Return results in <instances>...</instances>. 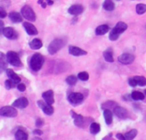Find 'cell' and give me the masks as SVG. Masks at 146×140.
Listing matches in <instances>:
<instances>
[{"mask_svg": "<svg viewBox=\"0 0 146 140\" xmlns=\"http://www.w3.org/2000/svg\"><path fill=\"white\" fill-rule=\"evenodd\" d=\"M127 28H128V26H127L126 23H123V22L118 23L114 26V28L111 30V32H110V34H109V40H112V41L117 40L119 38L120 35H121L122 33H124V32L127 29Z\"/></svg>", "mask_w": 146, "mask_h": 140, "instance_id": "obj_1", "label": "cell"}, {"mask_svg": "<svg viewBox=\"0 0 146 140\" xmlns=\"http://www.w3.org/2000/svg\"><path fill=\"white\" fill-rule=\"evenodd\" d=\"M44 62H45V58L40 53H35L30 58L29 65H30V68L32 69V71L39 72L42 68Z\"/></svg>", "mask_w": 146, "mask_h": 140, "instance_id": "obj_2", "label": "cell"}, {"mask_svg": "<svg viewBox=\"0 0 146 140\" xmlns=\"http://www.w3.org/2000/svg\"><path fill=\"white\" fill-rule=\"evenodd\" d=\"M67 40L64 38H57L55 40H53L49 45H48V52L51 55L55 54L56 52H58L60 49H62L65 45H66Z\"/></svg>", "mask_w": 146, "mask_h": 140, "instance_id": "obj_3", "label": "cell"}, {"mask_svg": "<svg viewBox=\"0 0 146 140\" xmlns=\"http://www.w3.org/2000/svg\"><path fill=\"white\" fill-rule=\"evenodd\" d=\"M6 57H7L8 63L10 64L16 66V67H20L23 65V63H22L21 58L17 52H16L14 51H9L6 54Z\"/></svg>", "mask_w": 146, "mask_h": 140, "instance_id": "obj_4", "label": "cell"}, {"mask_svg": "<svg viewBox=\"0 0 146 140\" xmlns=\"http://www.w3.org/2000/svg\"><path fill=\"white\" fill-rule=\"evenodd\" d=\"M21 14H22L23 17H24L26 20H29L30 22L36 21V15H35L34 10L29 5H25L22 8Z\"/></svg>", "mask_w": 146, "mask_h": 140, "instance_id": "obj_5", "label": "cell"}, {"mask_svg": "<svg viewBox=\"0 0 146 140\" xmlns=\"http://www.w3.org/2000/svg\"><path fill=\"white\" fill-rule=\"evenodd\" d=\"M0 115L5 117L13 118L17 115V110L11 106H5L0 108Z\"/></svg>", "mask_w": 146, "mask_h": 140, "instance_id": "obj_6", "label": "cell"}, {"mask_svg": "<svg viewBox=\"0 0 146 140\" xmlns=\"http://www.w3.org/2000/svg\"><path fill=\"white\" fill-rule=\"evenodd\" d=\"M84 100V95L79 92H73L70 93L68 96V101L73 105H78L82 103Z\"/></svg>", "mask_w": 146, "mask_h": 140, "instance_id": "obj_7", "label": "cell"}, {"mask_svg": "<svg viewBox=\"0 0 146 140\" xmlns=\"http://www.w3.org/2000/svg\"><path fill=\"white\" fill-rule=\"evenodd\" d=\"M70 114H71L73 119H74V125H77L78 127H83V126L85 125V124H86L85 121L86 120H84L85 118L83 115L78 114V113H76L73 110L70 111Z\"/></svg>", "mask_w": 146, "mask_h": 140, "instance_id": "obj_8", "label": "cell"}, {"mask_svg": "<svg viewBox=\"0 0 146 140\" xmlns=\"http://www.w3.org/2000/svg\"><path fill=\"white\" fill-rule=\"evenodd\" d=\"M37 105L39 106V107L44 112L45 114L46 115H52L54 112L53 107H52V105L47 104L45 101H38L37 102Z\"/></svg>", "mask_w": 146, "mask_h": 140, "instance_id": "obj_9", "label": "cell"}, {"mask_svg": "<svg viewBox=\"0 0 146 140\" xmlns=\"http://www.w3.org/2000/svg\"><path fill=\"white\" fill-rule=\"evenodd\" d=\"M135 56L131 53H123L118 57V61L122 64H131L133 63Z\"/></svg>", "mask_w": 146, "mask_h": 140, "instance_id": "obj_10", "label": "cell"}, {"mask_svg": "<svg viewBox=\"0 0 146 140\" xmlns=\"http://www.w3.org/2000/svg\"><path fill=\"white\" fill-rule=\"evenodd\" d=\"M2 33L4 36H5L7 39H10V40H17L18 38V33L11 27L5 28Z\"/></svg>", "mask_w": 146, "mask_h": 140, "instance_id": "obj_11", "label": "cell"}, {"mask_svg": "<svg viewBox=\"0 0 146 140\" xmlns=\"http://www.w3.org/2000/svg\"><path fill=\"white\" fill-rule=\"evenodd\" d=\"M113 113H114L118 118H119V119H127L128 116H129L128 111H127L125 108H124V107H119V106H117L116 107L113 108Z\"/></svg>", "mask_w": 146, "mask_h": 140, "instance_id": "obj_12", "label": "cell"}, {"mask_svg": "<svg viewBox=\"0 0 146 140\" xmlns=\"http://www.w3.org/2000/svg\"><path fill=\"white\" fill-rule=\"evenodd\" d=\"M84 11V8L83 5H71L69 9H68V13L70 15H72V16H79L80 14H82Z\"/></svg>", "mask_w": 146, "mask_h": 140, "instance_id": "obj_13", "label": "cell"}, {"mask_svg": "<svg viewBox=\"0 0 146 140\" xmlns=\"http://www.w3.org/2000/svg\"><path fill=\"white\" fill-rule=\"evenodd\" d=\"M68 51H69V53L70 55L75 56V57L84 56V55H86L88 53L85 50L81 49L80 47H78V46H70Z\"/></svg>", "mask_w": 146, "mask_h": 140, "instance_id": "obj_14", "label": "cell"}, {"mask_svg": "<svg viewBox=\"0 0 146 140\" xmlns=\"http://www.w3.org/2000/svg\"><path fill=\"white\" fill-rule=\"evenodd\" d=\"M23 28H24V29L26 30V32H27V34L29 35H38L37 29L32 23H30L29 22H25V23H23Z\"/></svg>", "mask_w": 146, "mask_h": 140, "instance_id": "obj_15", "label": "cell"}, {"mask_svg": "<svg viewBox=\"0 0 146 140\" xmlns=\"http://www.w3.org/2000/svg\"><path fill=\"white\" fill-rule=\"evenodd\" d=\"M28 106H29V100L26 97H20L17 99L12 104V107H18V108H25Z\"/></svg>", "mask_w": 146, "mask_h": 140, "instance_id": "obj_16", "label": "cell"}, {"mask_svg": "<svg viewBox=\"0 0 146 140\" xmlns=\"http://www.w3.org/2000/svg\"><path fill=\"white\" fill-rule=\"evenodd\" d=\"M42 98L44 99V101L49 104V105H52L54 103V94L52 90H47L45 91L44 93H42Z\"/></svg>", "mask_w": 146, "mask_h": 140, "instance_id": "obj_17", "label": "cell"}, {"mask_svg": "<svg viewBox=\"0 0 146 140\" xmlns=\"http://www.w3.org/2000/svg\"><path fill=\"white\" fill-rule=\"evenodd\" d=\"M6 74H7L8 78H9L12 82H14L17 85L18 84H20V82H21V78L13 71V70H11V69H6Z\"/></svg>", "mask_w": 146, "mask_h": 140, "instance_id": "obj_18", "label": "cell"}, {"mask_svg": "<svg viewBox=\"0 0 146 140\" xmlns=\"http://www.w3.org/2000/svg\"><path fill=\"white\" fill-rule=\"evenodd\" d=\"M9 17L11 19V22H13L14 23H19L23 22V16L22 14L17 12V11H11L9 14Z\"/></svg>", "mask_w": 146, "mask_h": 140, "instance_id": "obj_19", "label": "cell"}, {"mask_svg": "<svg viewBox=\"0 0 146 140\" xmlns=\"http://www.w3.org/2000/svg\"><path fill=\"white\" fill-rule=\"evenodd\" d=\"M7 64L8 60L6 55H5V53H3L2 52H0V73L7 68Z\"/></svg>", "mask_w": 146, "mask_h": 140, "instance_id": "obj_20", "label": "cell"}, {"mask_svg": "<svg viewBox=\"0 0 146 140\" xmlns=\"http://www.w3.org/2000/svg\"><path fill=\"white\" fill-rule=\"evenodd\" d=\"M42 46H43L42 41L40 39H37V38L32 40L29 42V46L33 50H39V49H40L42 47Z\"/></svg>", "mask_w": 146, "mask_h": 140, "instance_id": "obj_21", "label": "cell"}, {"mask_svg": "<svg viewBox=\"0 0 146 140\" xmlns=\"http://www.w3.org/2000/svg\"><path fill=\"white\" fill-rule=\"evenodd\" d=\"M109 29H110V28L108 25L102 24V25H100L96 28V35H104L105 34H107L109 31Z\"/></svg>", "mask_w": 146, "mask_h": 140, "instance_id": "obj_22", "label": "cell"}, {"mask_svg": "<svg viewBox=\"0 0 146 140\" xmlns=\"http://www.w3.org/2000/svg\"><path fill=\"white\" fill-rule=\"evenodd\" d=\"M15 137H16L17 140H28L29 139V135L23 129H19V130H17L16 131Z\"/></svg>", "mask_w": 146, "mask_h": 140, "instance_id": "obj_23", "label": "cell"}, {"mask_svg": "<svg viewBox=\"0 0 146 140\" xmlns=\"http://www.w3.org/2000/svg\"><path fill=\"white\" fill-rule=\"evenodd\" d=\"M103 116L107 125H111L113 123V113L110 109H105L103 111Z\"/></svg>", "mask_w": 146, "mask_h": 140, "instance_id": "obj_24", "label": "cell"}, {"mask_svg": "<svg viewBox=\"0 0 146 140\" xmlns=\"http://www.w3.org/2000/svg\"><path fill=\"white\" fill-rule=\"evenodd\" d=\"M132 78L135 81L136 86H140V87L146 86V78H144L143 76H135Z\"/></svg>", "mask_w": 146, "mask_h": 140, "instance_id": "obj_25", "label": "cell"}, {"mask_svg": "<svg viewBox=\"0 0 146 140\" xmlns=\"http://www.w3.org/2000/svg\"><path fill=\"white\" fill-rule=\"evenodd\" d=\"M131 98L134 101H143L145 98V95L140 91H133L131 94Z\"/></svg>", "mask_w": 146, "mask_h": 140, "instance_id": "obj_26", "label": "cell"}, {"mask_svg": "<svg viewBox=\"0 0 146 140\" xmlns=\"http://www.w3.org/2000/svg\"><path fill=\"white\" fill-rule=\"evenodd\" d=\"M103 57H104V59H105L107 62L113 63V62L114 61L113 56V51H112V49H110V48L107 49V50L103 52Z\"/></svg>", "mask_w": 146, "mask_h": 140, "instance_id": "obj_27", "label": "cell"}, {"mask_svg": "<svg viewBox=\"0 0 146 140\" xmlns=\"http://www.w3.org/2000/svg\"><path fill=\"white\" fill-rule=\"evenodd\" d=\"M101 131V125L96 122H93L90 126V131L93 135H96Z\"/></svg>", "mask_w": 146, "mask_h": 140, "instance_id": "obj_28", "label": "cell"}, {"mask_svg": "<svg viewBox=\"0 0 146 140\" xmlns=\"http://www.w3.org/2000/svg\"><path fill=\"white\" fill-rule=\"evenodd\" d=\"M115 8V5L113 2V0H105L103 3V9L108 11H112Z\"/></svg>", "mask_w": 146, "mask_h": 140, "instance_id": "obj_29", "label": "cell"}, {"mask_svg": "<svg viewBox=\"0 0 146 140\" xmlns=\"http://www.w3.org/2000/svg\"><path fill=\"white\" fill-rule=\"evenodd\" d=\"M137 135V130L131 129V131H129L128 132H126L125 134V137L126 140H133L136 137Z\"/></svg>", "mask_w": 146, "mask_h": 140, "instance_id": "obj_30", "label": "cell"}, {"mask_svg": "<svg viewBox=\"0 0 146 140\" xmlns=\"http://www.w3.org/2000/svg\"><path fill=\"white\" fill-rule=\"evenodd\" d=\"M65 81H66L67 84H69L70 86H74L78 82V78L74 75H70L66 78Z\"/></svg>", "mask_w": 146, "mask_h": 140, "instance_id": "obj_31", "label": "cell"}, {"mask_svg": "<svg viewBox=\"0 0 146 140\" xmlns=\"http://www.w3.org/2000/svg\"><path fill=\"white\" fill-rule=\"evenodd\" d=\"M136 12L138 15H143L146 12V5L144 4H138L136 5Z\"/></svg>", "mask_w": 146, "mask_h": 140, "instance_id": "obj_32", "label": "cell"}, {"mask_svg": "<svg viewBox=\"0 0 146 140\" xmlns=\"http://www.w3.org/2000/svg\"><path fill=\"white\" fill-rule=\"evenodd\" d=\"M38 4L40 5L43 9H45L47 5H53V0H38Z\"/></svg>", "mask_w": 146, "mask_h": 140, "instance_id": "obj_33", "label": "cell"}, {"mask_svg": "<svg viewBox=\"0 0 146 140\" xmlns=\"http://www.w3.org/2000/svg\"><path fill=\"white\" fill-rule=\"evenodd\" d=\"M78 78L80 79L81 81H88L89 78H90V76H89V73L87 72H81L78 73Z\"/></svg>", "mask_w": 146, "mask_h": 140, "instance_id": "obj_34", "label": "cell"}, {"mask_svg": "<svg viewBox=\"0 0 146 140\" xmlns=\"http://www.w3.org/2000/svg\"><path fill=\"white\" fill-rule=\"evenodd\" d=\"M11 5V0H1L0 1V9L5 10L7 8H9Z\"/></svg>", "mask_w": 146, "mask_h": 140, "instance_id": "obj_35", "label": "cell"}, {"mask_svg": "<svg viewBox=\"0 0 146 140\" xmlns=\"http://www.w3.org/2000/svg\"><path fill=\"white\" fill-rule=\"evenodd\" d=\"M117 107V103L116 102H111V101H108V102H105V103H103L102 104V108H105V109H109V107Z\"/></svg>", "mask_w": 146, "mask_h": 140, "instance_id": "obj_36", "label": "cell"}, {"mask_svg": "<svg viewBox=\"0 0 146 140\" xmlns=\"http://www.w3.org/2000/svg\"><path fill=\"white\" fill-rule=\"evenodd\" d=\"M16 85H17V84H16L14 82H12L11 79L6 80V81H5V86L6 90H11V89H12V88H14Z\"/></svg>", "mask_w": 146, "mask_h": 140, "instance_id": "obj_37", "label": "cell"}, {"mask_svg": "<svg viewBox=\"0 0 146 140\" xmlns=\"http://www.w3.org/2000/svg\"><path fill=\"white\" fill-rule=\"evenodd\" d=\"M43 125H44V119L41 118H38L35 121V125L37 127H41Z\"/></svg>", "mask_w": 146, "mask_h": 140, "instance_id": "obj_38", "label": "cell"}, {"mask_svg": "<svg viewBox=\"0 0 146 140\" xmlns=\"http://www.w3.org/2000/svg\"><path fill=\"white\" fill-rule=\"evenodd\" d=\"M17 90H18L19 91H21V92H23V91L26 90V86H25V84H18L17 85Z\"/></svg>", "mask_w": 146, "mask_h": 140, "instance_id": "obj_39", "label": "cell"}, {"mask_svg": "<svg viewBox=\"0 0 146 140\" xmlns=\"http://www.w3.org/2000/svg\"><path fill=\"white\" fill-rule=\"evenodd\" d=\"M7 17V13L5 11V10L0 9V18H5Z\"/></svg>", "mask_w": 146, "mask_h": 140, "instance_id": "obj_40", "label": "cell"}, {"mask_svg": "<svg viewBox=\"0 0 146 140\" xmlns=\"http://www.w3.org/2000/svg\"><path fill=\"white\" fill-rule=\"evenodd\" d=\"M33 133L35 134V135H39V136H40V135H42L43 134V131L40 130V129H35V130H34L33 131Z\"/></svg>", "mask_w": 146, "mask_h": 140, "instance_id": "obj_41", "label": "cell"}, {"mask_svg": "<svg viewBox=\"0 0 146 140\" xmlns=\"http://www.w3.org/2000/svg\"><path fill=\"white\" fill-rule=\"evenodd\" d=\"M116 137H117L119 140H126V138H125V135H123V134H121V133H118V134H116Z\"/></svg>", "mask_w": 146, "mask_h": 140, "instance_id": "obj_42", "label": "cell"}, {"mask_svg": "<svg viewBox=\"0 0 146 140\" xmlns=\"http://www.w3.org/2000/svg\"><path fill=\"white\" fill-rule=\"evenodd\" d=\"M5 29V23L2 20H0V31H3Z\"/></svg>", "mask_w": 146, "mask_h": 140, "instance_id": "obj_43", "label": "cell"}, {"mask_svg": "<svg viewBox=\"0 0 146 140\" xmlns=\"http://www.w3.org/2000/svg\"><path fill=\"white\" fill-rule=\"evenodd\" d=\"M31 140H42V139L40 138V137H33Z\"/></svg>", "mask_w": 146, "mask_h": 140, "instance_id": "obj_44", "label": "cell"}, {"mask_svg": "<svg viewBox=\"0 0 146 140\" xmlns=\"http://www.w3.org/2000/svg\"><path fill=\"white\" fill-rule=\"evenodd\" d=\"M144 95H145V96H146V90H144Z\"/></svg>", "mask_w": 146, "mask_h": 140, "instance_id": "obj_45", "label": "cell"}, {"mask_svg": "<svg viewBox=\"0 0 146 140\" xmlns=\"http://www.w3.org/2000/svg\"><path fill=\"white\" fill-rule=\"evenodd\" d=\"M118 1H120V0H118Z\"/></svg>", "mask_w": 146, "mask_h": 140, "instance_id": "obj_46", "label": "cell"}]
</instances>
